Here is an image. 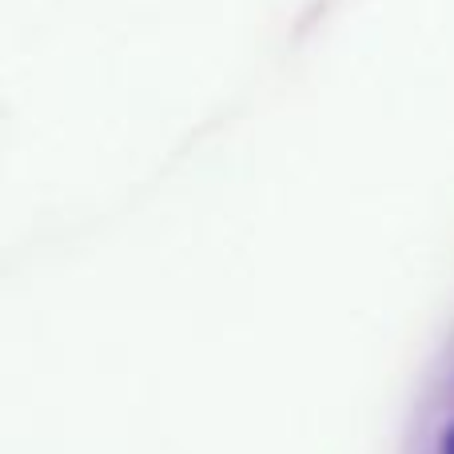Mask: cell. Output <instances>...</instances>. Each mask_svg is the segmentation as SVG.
Returning <instances> with one entry per match:
<instances>
[{"label":"cell","instance_id":"6da1fadb","mask_svg":"<svg viewBox=\"0 0 454 454\" xmlns=\"http://www.w3.org/2000/svg\"><path fill=\"white\" fill-rule=\"evenodd\" d=\"M442 454H454V423H450V431L442 434Z\"/></svg>","mask_w":454,"mask_h":454}]
</instances>
